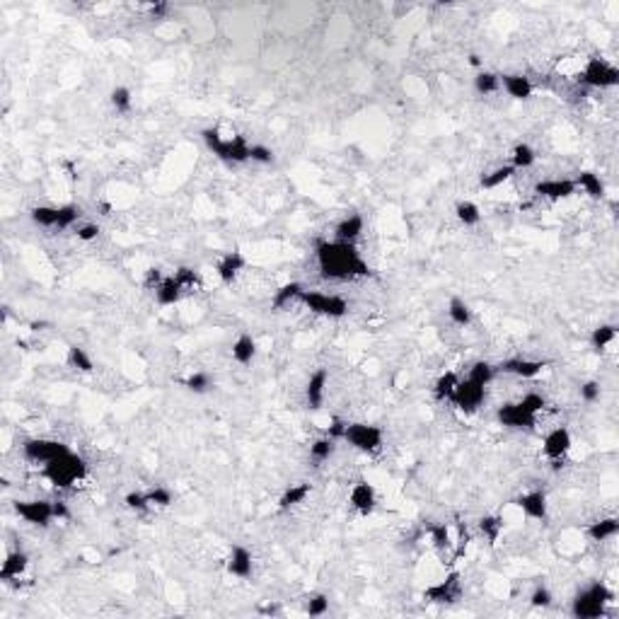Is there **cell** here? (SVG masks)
<instances>
[{
	"instance_id": "4fadbf2b",
	"label": "cell",
	"mask_w": 619,
	"mask_h": 619,
	"mask_svg": "<svg viewBox=\"0 0 619 619\" xmlns=\"http://www.w3.org/2000/svg\"><path fill=\"white\" fill-rule=\"evenodd\" d=\"M571 448H574V435H571L569 426L552 428L542 440V453H544V458L554 463V469H559L561 467L559 463L571 453Z\"/></svg>"
},
{
	"instance_id": "8992f818",
	"label": "cell",
	"mask_w": 619,
	"mask_h": 619,
	"mask_svg": "<svg viewBox=\"0 0 619 619\" xmlns=\"http://www.w3.org/2000/svg\"><path fill=\"white\" fill-rule=\"evenodd\" d=\"M344 440L356 448L358 453L365 455H375L382 450V443H385V431L375 423H363V421H356V423H346V431H344Z\"/></svg>"
},
{
	"instance_id": "d6986e66",
	"label": "cell",
	"mask_w": 619,
	"mask_h": 619,
	"mask_svg": "<svg viewBox=\"0 0 619 619\" xmlns=\"http://www.w3.org/2000/svg\"><path fill=\"white\" fill-rule=\"evenodd\" d=\"M349 503H351V508H356V511L361 513V516H370V513L375 511V506H377L375 486L368 484L365 479L356 481V484L351 486V491H349Z\"/></svg>"
},
{
	"instance_id": "4316f807",
	"label": "cell",
	"mask_w": 619,
	"mask_h": 619,
	"mask_svg": "<svg viewBox=\"0 0 619 619\" xmlns=\"http://www.w3.org/2000/svg\"><path fill=\"white\" fill-rule=\"evenodd\" d=\"M312 494V486L307 481H300V484H291L279 498V511H291V508L300 506V503L307 501V496Z\"/></svg>"
},
{
	"instance_id": "60d3db41",
	"label": "cell",
	"mask_w": 619,
	"mask_h": 619,
	"mask_svg": "<svg viewBox=\"0 0 619 619\" xmlns=\"http://www.w3.org/2000/svg\"><path fill=\"white\" fill-rule=\"evenodd\" d=\"M455 216H458V220L465 225V228H474V225L481 223V208L476 206L474 201H458V206H455Z\"/></svg>"
},
{
	"instance_id": "b9f144b4",
	"label": "cell",
	"mask_w": 619,
	"mask_h": 619,
	"mask_svg": "<svg viewBox=\"0 0 619 619\" xmlns=\"http://www.w3.org/2000/svg\"><path fill=\"white\" fill-rule=\"evenodd\" d=\"M474 90L476 94H494L501 90V75L494 71H479L474 75Z\"/></svg>"
},
{
	"instance_id": "7402d4cb",
	"label": "cell",
	"mask_w": 619,
	"mask_h": 619,
	"mask_svg": "<svg viewBox=\"0 0 619 619\" xmlns=\"http://www.w3.org/2000/svg\"><path fill=\"white\" fill-rule=\"evenodd\" d=\"M363 228H365L363 216H358V213H349V216L341 218L337 223V228H334V240L356 245V240L363 235Z\"/></svg>"
},
{
	"instance_id": "d6a6232c",
	"label": "cell",
	"mask_w": 619,
	"mask_h": 619,
	"mask_svg": "<svg viewBox=\"0 0 619 619\" xmlns=\"http://www.w3.org/2000/svg\"><path fill=\"white\" fill-rule=\"evenodd\" d=\"M534 162H537V153H534L532 145H530V143H518V145H513V150H511V162H508V165H511L513 170H516V172L527 170V167H532Z\"/></svg>"
},
{
	"instance_id": "91938a15",
	"label": "cell",
	"mask_w": 619,
	"mask_h": 619,
	"mask_svg": "<svg viewBox=\"0 0 619 619\" xmlns=\"http://www.w3.org/2000/svg\"><path fill=\"white\" fill-rule=\"evenodd\" d=\"M469 66H472V68H481V59H479V56L472 54V56H469Z\"/></svg>"
},
{
	"instance_id": "8d00e7d4",
	"label": "cell",
	"mask_w": 619,
	"mask_h": 619,
	"mask_svg": "<svg viewBox=\"0 0 619 619\" xmlns=\"http://www.w3.org/2000/svg\"><path fill=\"white\" fill-rule=\"evenodd\" d=\"M496 377V365L489 363V361H476V363L469 365V372H467V380L476 382V385L486 387L491 380Z\"/></svg>"
},
{
	"instance_id": "bcb514c9",
	"label": "cell",
	"mask_w": 619,
	"mask_h": 619,
	"mask_svg": "<svg viewBox=\"0 0 619 619\" xmlns=\"http://www.w3.org/2000/svg\"><path fill=\"white\" fill-rule=\"evenodd\" d=\"M305 612L310 617H324L329 612V597L324 595V592H314V595H310L305 602Z\"/></svg>"
},
{
	"instance_id": "4dcf8cb0",
	"label": "cell",
	"mask_w": 619,
	"mask_h": 619,
	"mask_svg": "<svg viewBox=\"0 0 619 619\" xmlns=\"http://www.w3.org/2000/svg\"><path fill=\"white\" fill-rule=\"evenodd\" d=\"M617 324H600V327H595L590 332V346L592 351H597V354H602V351H607L612 344H615L617 339Z\"/></svg>"
},
{
	"instance_id": "6da1fadb",
	"label": "cell",
	"mask_w": 619,
	"mask_h": 619,
	"mask_svg": "<svg viewBox=\"0 0 619 619\" xmlns=\"http://www.w3.org/2000/svg\"><path fill=\"white\" fill-rule=\"evenodd\" d=\"M314 259L322 279L329 281H351L372 276L368 261L361 256L356 245L339 242V240H322L314 247Z\"/></svg>"
},
{
	"instance_id": "7c38bea8",
	"label": "cell",
	"mask_w": 619,
	"mask_h": 619,
	"mask_svg": "<svg viewBox=\"0 0 619 619\" xmlns=\"http://www.w3.org/2000/svg\"><path fill=\"white\" fill-rule=\"evenodd\" d=\"M15 513L22 518L24 523L34 527H49L54 516V501H44V498H34V501H17L15 503Z\"/></svg>"
},
{
	"instance_id": "9f6ffc18",
	"label": "cell",
	"mask_w": 619,
	"mask_h": 619,
	"mask_svg": "<svg viewBox=\"0 0 619 619\" xmlns=\"http://www.w3.org/2000/svg\"><path fill=\"white\" fill-rule=\"evenodd\" d=\"M346 423L349 421H344V418H339V416H334L332 418V423H329V428H327V435L332 440H344V431H346Z\"/></svg>"
},
{
	"instance_id": "277c9868",
	"label": "cell",
	"mask_w": 619,
	"mask_h": 619,
	"mask_svg": "<svg viewBox=\"0 0 619 619\" xmlns=\"http://www.w3.org/2000/svg\"><path fill=\"white\" fill-rule=\"evenodd\" d=\"M615 600V590L602 581H592L571 600V615L576 619H600L607 615V605Z\"/></svg>"
},
{
	"instance_id": "816d5d0a",
	"label": "cell",
	"mask_w": 619,
	"mask_h": 619,
	"mask_svg": "<svg viewBox=\"0 0 619 619\" xmlns=\"http://www.w3.org/2000/svg\"><path fill=\"white\" fill-rule=\"evenodd\" d=\"M600 395H602V390H600V382H597V380H585V382H581V387H578V397H581V400H583L585 404H595L597 400H600Z\"/></svg>"
},
{
	"instance_id": "44dd1931",
	"label": "cell",
	"mask_w": 619,
	"mask_h": 619,
	"mask_svg": "<svg viewBox=\"0 0 619 619\" xmlns=\"http://www.w3.org/2000/svg\"><path fill=\"white\" fill-rule=\"evenodd\" d=\"M501 87L506 90L508 97L518 99V102H525L534 94V85L527 75H520V73H506L501 75Z\"/></svg>"
},
{
	"instance_id": "f546056e",
	"label": "cell",
	"mask_w": 619,
	"mask_h": 619,
	"mask_svg": "<svg viewBox=\"0 0 619 619\" xmlns=\"http://www.w3.org/2000/svg\"><path fill=\"white\" fill-rule=\"evenodd\" d=\"M513 177H516V170H513L511 165H498L491 172H484V175H481L479 187L486 189V191H491V189H498L501 184H506V182H511Z\"/></svg>"
},
{
	"instance_id": "9a60e30c",
	"label": "cell",
	"mask_w": 619,
	"mask_h": 619,
	"mask_svg": "<svg viewBox=\"0 0 619 619\" xmlns=\"http://www.w3.org/2000/svg\"><path fill=\"white\" fill-rule=\"evenodd\" d=\"M501 372H506V375H516V377H523V380H532V377L542 375V370L547 368V361H534V358H506L501 361V363L496 365Z\"/></svg>"
},
{
	"instance_id": "9c48e42d",
	"label": "cell",
	"mask_w": 619,
	"mask_h": 619,
	"mask_svg": "<svg viewBox=\"0 0 619 619\" xmlns=\"http://www.w3.org/2000/svg\"><path fill=\"white\" fill-rule=\"evenodd\" d=\"M460 578H463L460 571H450L443 581H438V583L428 585V588L423 590V600L433 602V605H450V602H458L460 597H463V581Z\"/></svg>"
},
{
	"instance_id": "f5cc1de1",
	"label": "cell",
	"mask_w": 619,
	"mask_h": 619,
	"mask_svg": "<svg viewBox=\"0 0 619 619\" xmlns=\"http://www.w3.org/2000/svg\"><path fill=\"white\" fill-rule=\"evenodd\" d=\"M520 404L530 414H537L539 416V412H544V407H547V400H544V395H539V392H527V395H523Z\"/></svg>"
},
{
	"instance_id": "ba28073f",
	"label": "cell",
	"mask_w": 619,
	"mask_h": 619,
	"mask_svg": "<svg viewBox=\"0 0 619 619\" xmlns=\"http://www.w3.org/2000/svg\"><path fill=\"white\" fill-rule=\"evenodd\" d=\"M68 445L61 443V440H54V438H27L22 443V455L24 460H29V463L34 465H46L51 463V460L61 458V455L68 453Z\"/></svg>"
},
{
	"instance_id": "db71d44e",
	"label": "cell",
	"mask_w": 619,
	"mask_h": 619,
	"mask_svg": "<svg viewBox=\"0 0 619 619\" xmlns=\"http://www.w3.org/2000/svg\"><path fill=\"white\" fill-rule=\"evenodd\" d=\"M99 225L97 223H80L75 228V238L80 240V242H94V240L99 238Z\"/></svg>"
},
{
	"instance_id": "52a82bcc",
	"label": "cell",
	"mask_w": 619,
	"mask_h": 619,
	"mask_svg": "<svg viewBox=\"0 0 619 619\" xmlns=\"http://www.w3.org/2000/svg\"><path fill=\"white\" fill-rule=\"evenodd\" d=\"M300 303L305 305L310 312L319 314V317H329V319H341L349 314V303L339 296H329V293L322 291H303Z\"/></svg>"
},
{
	"instance_id": "5bb4252c",
	"label": "cell",
	"mask_w": 619,
	"mask_h": 619,
	"mask_svg": "<svg viewBox=\"0 0 619 619\" xmlns=\"http://www.w3.org/2000/svg\"><path fill=\"white\" fill-rule=\"evenodd\" d=\"M516 506L523 511V516L530 520L544 523L549 518V496L544 489H530L516 498Z\"/></svg>"
},
{
	"instance_id": "e0dca14e",
	"label": "cell",
	"mask_w": 619,
	"mask_h": 619,
	"mask_svg": "<svg viewBox=\"0 0 619 619\" xmlns=\"http://www.w3.org/2000/svg\"><path fill=\"white\" fill-rule=\"evenodd\" d=\"M245 266H247V259H245L242 252H225L223 256L216 261V274L223 286H233L235 281H238V276L245 271Z\"/></svg>"
},
{
	"instance_id": "11a10c76",
	"label": "cell",
	"mask_w": 619,
	"mask_h": 619,
	"mask_svg": "<svg viewBox=\"0 0 619 619\" xmlns=\"http://www.w3.org/2000/svg\"><path fill=\"white\" fill-rule=\"evenodd\" d=\"M165 281V274H162V269H148L145 271V276H143V286L148 288V291H157V286H160V283Z\"/></svg>"
},
{
	"instance_id": "484cf974",
	"label": "cell",
	"mask_w": 619,
	"mask_h": 619,
	"mask_svg": "<svg viewBox=\"0 0 619 619\" xmlns=\"http://www.w3.org/2000/svg\"><path fill=\"white\" fill-rule=\"evenodd\" d=\"M303 291H305V288H303V283H298V281L283 283L281 288H276L274 291V296H271V307L286 310V307H291L293 303H300Z\"/></svg>"
},
{
	"instance_id": "2e32d148",
	"label": "cell",
	"mask_w": 619,
	"mask_h": 619,
	"mask_svg": "<svg viewBox=\"0 0 619 619\" xmlns=\"http://www.w3.org/2000/svg\"><path fill=\"white\" fill-rule=\"evenodd\" d=\"M327 385H329V370L317 368L310 375L305 385V404L310 412H319L324 407V397H327Z\"/></svg>"
},
{
	"instance_id": "7dc6e473",
	"label": "cell",
	"mask_w": 619,
	"mask_h": 619,
	"mask_svg": "<svg viewBox=\"0 0 619 619\" xmlns=\"http://www.w3.org/2000/svg\"><path fill=\"white\" fill-rule=\"evenodd\" d=\"M124 506L133 513H145L150 508L148 491H129V494L124 496Z\"/></svg>"
},
{
	"instance_id": "83f0119b",
	"label": "cell",
	"mask_w": 619,
	"mask_h": 619,
	"mask_svg": "<svg viewBox=\"0 0 619 619\" xmlns=\"http://www.w3.org/2000/svg\"><path fill=\"white\" fill-rule=\"evenodd\" d=\"M585 534H588L590 542H607V539H612L619 534V520L617 518H602V520H595L585 527Z\"/></svg>"
},
{
	"instance_id": "3957f363",
	"label": "cell",
	"mask_w": 619,
	"mask_h": 619,
	"mask_svg": "<svg viewBox=\"0 0 619 619\" xmlns=\"http://www.w3.org/2000/svg\"><path fill=\"white\" fill-rule=\"evenodd\" d=\"M201 140L218 160H223L225 165H245L249 162V148L252 143L245 138L242 133L235 136H223L218 126H208V129L201 131Z\"/></svg>"
},
{
	"instance_id": "ffe728a7",
	"label": "cell",
	"mask_w": 619,
	"mask_h": 619,
	"mask_svg": "<svg viewBox=\"0 0 619 619\" xmlns=\"http://www.w3.org/2000/svg\"><path fill=\"white\" fill-rule=\"evenodd\" d=\"M228 574L235 576V578L247 581L254 574V559H252V552L245 544H233L228 554Z\"/></svg>"
},
{
	"instance_id": "ab89813d",
	"label": "cell",
	"mask_w": 619,
	"mask_h": 619,
	"mask_svg": "<svg viewBox=\"0 0 619 619\" xmlns=\"http://www.w3.org/2000/svg\"><path fill=\"white\" fill-rule=\"evenodd\" d=\"M109 104L117 114H129L133 109V92L126 85H117L109 92Z\"/></svg>"
},
{
	"instance_id": "cb8c5ba5",
	"label": "cell",
	"mask_w": 619,
	"mask_h": 619,
	"mask_svg": "<svg viewBox=\"0 0 619 619\" xmlns=\"http://www.w3.org/2000/svg\"><path fill=\"white\" fill-rule=\"evenodd\" d=\"M29 569V554L17 549V552H10L5 557L3 566H0V581H15L20 576H24V571Z\"/></svg>"
},
{
	"instance_id": "c3c4849f",
	"label": "cell",
	"mask_w": 619,
	"mask_h": 619,
	"mask_svg": "<svg viewBox=\"0 0 619 619\" xmlns=\"http://www.w3.org/2000/svg\"><path fill=\"white\" fill-rule=\"evenodd\" d=\"M276 155L269 145L264 143H252L249 148V162H256V165H274Z\"/></svg>"
},
{
	"instance_id": "74e56055",
	"label": "cell",
	"mask_w": 619,
	"mask_h": 619,
	"mask_svg": "<svg viewBox=\"0 0 619 619\" xmlns=\"http://www.w3.org/2000/svg\"><path fill=\"white\" fill-rule=\"evenodd\" d=\"M476 527H479V532L486 537V542L494 547L503 532V518L501 516H481L479 523H476Z\"/></svg>"
},
{
	"instance_id": "7bdbcfd3",
	"label": "cell",
	"mask_w": 619,
	"mask_h": 619,
	"mask_svg": "<svg viewBox=\"0 0 619 619\" xmlns=\"http://www.w3.org/2000/svg\"><path fill=\"white\" fill-rule=\"evenodd\" d=\"M332 455H334V440L329 438V435L312 440V445H310V460H312V463H317V465L327 463Z\"/></svg>"
},
{
	"instance_id": "f907efd6",
	"label": "cell",
	"mask_w": 619,
	"mask_h": 619,
	"mask_svg": "<svg viewBox=\"0 0 619 619\" xmlns=\"http://www.w3.org/2000/svg\"><path fill=\"white\" fill-rule=\"evenodd\" d=\"M554 602V595H552V590L547 588V585H534V590L530 592V605L532 607H549Z\"/></svg>"
},
{
	"instance_id": "f1b7e54d",
	"label": "cell",
	"mask_w": 619,
	"mask_h": 619,
	"mask_svg": "<svg viewBox=\"0 0 619 619\" xmlns=\"http://www.w3.org/2000/svg\"><path fill=\"white\" fill-rule=\"evenodd\" d=\"M233 358L238 361L240 365H252L256 358V339L252 334H240L233 344Z\"/></svg>"
},
{
	"instance_id": "d590c367",
	"label": "cell",
	"mask_w": 619,
	"mask_h": 619,
	"mask_svg": "<svg viewBox=\"0 0 619 619\" xmlns=\"http://www.w3.org/2000/svg\"><path fill=\"white\" fill-rule=\"evenodd\" d=\"M29 218L39 228L59 230V206H34L29 211Z\"/></svg>"
},
{
	"instance_id": "f6af8a7d",
	"label": "cell",
	"mask_w": 619,
	"mask_h": 619,
	"mask_svg": "<svg viewBox=\"0 0 619 619\" xmlns=\"http://www.w3.org/2000/svg\"><path fill=\"white\" fill-rule=\"evenodd\" d=\"M182 385H184L189 392H194V395H203V392H208L213 387V377L208 375V372L198 370V372H191Z\"/></svg>"
},
{
	"instance_id": "ee69618b",
	"label": "cell",
	"mask_w": 619,
	"mask_h": 619,
	"mask_svg": "<svg viewBox=\"0 0 619 619\" xmlns=\"http://www.w3.org/2000/svg\"><path fill=\"white\" fill-rule=\"evenodd\" d=\"M172 276L180 281V286L184 288V293L187 291H196V288H201V283H203L201 274H198L196 269H191V266H180V269H177Z\"/></svg>"
},
{
	"instance_id": "5b68a950",
	"label": "cell",
	"mask_w": 619,
	"mask_h": 619,
	"mask_svg": "<svg viewBox=\"0 0 619 619\" xmlns=\"http://www.w3.org/2000/svg\"><path fill=\"white\" fill-rule=\"evenodd\" d=\"M576 80H578L581 85L590 87V90H610V87L619 85V68L612 66L610 61L592 56V59L585 61V66L581 68Z\"/></svg>"
},
{
	"instance_id": "8fae6325",
	"label": "cell",
	"mask_w": 619,
	"mask_h": 619,
	"mask_svg": "<svg viewBox=\"0 0 619 619\" xmlns=\"http://www.w3.org/2000/svg\"><path fill=\"white\" fill-rule=\"evenodd\" d=\"M484 400H486V387L476 385V382L467 380V377L458 382L453 397H450V402L455 404V409L467 414V416L479 412V407L484 404Z\"/></svg>"
},
{
	"instance_id": "94428289",
	"label": "cell",
	"mask_w": 619,
	"mask_h": 619,
	"mask_svg": "<svg viewBox=\"0 0 619 619\" xmlns=\"http://www.w3.org/2000/svg\"><path fill=\"white\" fill-rule=\"evenodd\" d=\"M261 612H266V615H276V612H279V607H276V605H266V607H261Z\"/></svg>"
},
{
	"instance_id": "681fc988",
	"label": "cell",
	"mask_w": 619,
	"mask_h": 619,
	"mask_svg": "<svg viewBox=\"0 0 619 619\" xmlns=\"http://www.w3.org/2000/svg\"><path fill=\"white\" fill-rule=\"evenodd\" d=\"M148 501H150V506L167 508L172 501H175V491L167 489V486H153V489H148Z\"/></svg>"
},
{
	"instance_id": "7a4b0ae2",
	"label": "cell",
	"mask_w": 619,
	"mask_h": 619,
	"mask_svg": "<svg viewBox=\"0 0 619 619\" xmlns=\"http://www.w3.org/2000/svg\"><path fill=\"white\" fill-rule=\"evenodd\" d=\"M87 472H90L87 460L73 450L41 467V476L56 489H71V486L80 484L82 479H87Z\"/></svg>"
},
{
	"instance_id": "680465c9",
	"label": "cell",
	"mask_w": 619,
	"mask_h": 619,
	"mask_svg": "<svg viewBox=\"0 0 619 619\" xmlns=\"http://www.w3.org/2000/svg\"><path fill=\"white\" fill-rule=\"evenodd\" d=\"M148 13L153 15L155 20L157 17H165V15L170 13V5H167V3H153V5H148Z\"/></svg>"
},
{
	"instance_id": "1f68e13d",
	"label": "cell",
	"mask_w": 619,
	"mask_h": 619,
	"mask_svg": "<svg viewBox=\"0 0 619 619\" xmlns=\"http://www.w3.org/2000/svg\"><path fill=\"white\" fill-rule=\"evenodd\" d=\"M66 363H68V368H73V370H78V372H92L94 370V363H92L90 354H87V351L82 349V346H78V344L68 346Z\"/></svg>"
},
{
	"instance_id": "603a6c76",
	"label": "cell",
	"mask_w": 619,
	"mask_h": 619,
	"mask_svg": "<svg viewBox=\"0 0 619 619\" xmlns=\"http://www.w3.org/2000/svg\"><path fill=\"white\" fill-rule=\"evenodd\" d=\"M576 187L583 189L585 196H590L592 201H602V198L607 196V187L605 182H602V177L597 175V172L592 170H581L578 175H576Z\"/></svg>"
},
{
	"instance_id": "836d02e7",
	"label": "cell",
	"mask_w": 619,
	"mask_h": 619,
	"mask_svg": "<svg viewBox=\"0 0 619 619\" xmlns=\"http://www.w3.org/2000/svg\"><path fill=\"white\" fill-rule=\"evenodd\" d=\"M448 317L455 327H469L472 324V307L460 296H453L448 300Z\"/></svg>"
},
{
	"instance_id": "6f0895ef",
	"label": "cell",
	"mask_w": 619,
	"mask_h": 619,
	"mask_svg": "<svg viewBox=\"0 0 619 619\" xmlns=\"http://www.w3.org/2000/svg\"><path fill=\"white\" fill-rule=\"evenodd\" d=\"M54 516L56 520H68V518H71V508L63 501H54Z\"/></svg>"
},
{
	"instance_id": "30bf717a",
	"label": "cell",
	"mask_w": 619,
	"mask_h": 619,
	"mask_svg": "<svg viewBox=\"0 0 619 619\" xmlns=\"http://www.w3.org/2000/svg\"><path fill=\"white\" fill-rule=\"evenodd\" d=\"M496 421L511 431H527L537 426V414H530L520 402H508L496 409Z\"/></svg>"
},
{
	"instance_id": "e575fe53",
	"label": "cell",
	"mask_w": 619,
	"mask_h": 619,
	"mask_svg": "<svg viewBox=\"0 0 619 619\" xmlns=\"http://www.w3.org/2000/svg\"><path fill=\"white\" fill-rule=\"evenodd\" d=\"M460 382V375L455 370H448L443 372V375L438 377V380L433 382V397L435 402H450V397H453L455 387H458Z\"/></svg>"
},
{
	"instance_id": "ac0fdd59",
	"label": "cell",
	"mask_w": 619,
	"mask_h": 619,
	"mask_svg": "<svg viewBox=\"0 0 619 619\" xmlns=\"http://www.w3.org/2000/svg\"><path fill=\"white\" fill-rule=\"evenodd\" d=\"M578 191L574 180H539L534 184V196L547 198V201H561V198H571Z\"/></svg>"
},
{
	"instance_id": "f35d334b",
	"label": "cell",
	"mask_w": 619,
	"mask_h": 619,
	"mask_svg": "<svg viewBox=\"0 0 619 619\" xmlns=\"http://www.w3.org/2000/svg\"><path fill=\"white\" fill-rule=\"evenodd\" d=\"M428 537H431L433 547L438 549V552H450V549H453V537H450L448 523H433V525H428Z\"/></svg>"
},
{
	"instance_id": "d4e9b609",
	"label": "cell",
	"mask_w": 619,
	"mask_h": 619,
	"mask_svg": "<svg viewBox=\"0 0 619 619\" xmlns=\"http://www.w3.org/2000/svg\"><path fill=\"white\" fill-rule=\"evenodd\" d=\"M182 296H184V288L180 286V281L175 276H165V281L155 291V303L160 307H172L182 300Z\"/></svg>"
}]
</instances>
